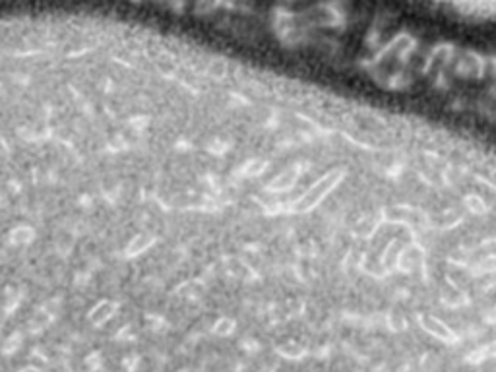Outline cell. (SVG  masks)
<instances>
[{
  "label": "cell",
  "mask_w": 496,
  "mask_h": 372,
  "mask_svg": "<svg viewBox=\"0 0 496 372\" xmlns=\"http://www.w3.org/2000/svg\"><path fill=\"white\" fill-rule=\"evenodd\" d=\"M33 239H35V233H33V229H29V227H18V229H14L12 235H10V242L16 244V246L29 244Z\"/></svg>",
  "instance_id": "obj_2"
},
{
  "label": "cell",
  "mask_w": 496,
  "mask_h": 372,
  "mask_svg": "<svg viewBox=\"0 0 496 372\" xmlns=\"http://www.w3.org/2000/svg\"><path fill=\"white\" fill-rule=\"evenodd\" d=\"M151 242H153V239H151L149 235H138V237H134L132 242L128 244V250H126V252L130 254V256H138V254L144 252L146 248H149Z\"/></svg>",
  "instance_id": "obj_3"
},
{
  "label": "cell",
  "mask_w": 496,
  "mask_h": 372,
  "mask_svg": "<svg viewBox=\"0 0 496 372\" xmlns=\"http://www.w3.org/2000/svg\"><path fill=\"white\" fill-rule=\"evenodd\" d=\"M115 310H117V305H115V303H111V301H103V303H99V305L91 310L89 318H91L93 324H103L105 320H109L113 314H115Z\"/></svg>",
  "instance_id": "obj_1"
},
{
  "label": "cell",
  "mask_w": 496,
  "mask_h": 372,
  "mask_svg": "<svg viewBox=\"0 0 496 372\" xmlns=\"http://www.w3.org/2000/svg\"><path fill=\"white\" fill-rule=\"evenodd\" d=\"M264 167H266L264 161H250V163L244 167V174H246V176H254V174L262 173Z\"/></svg>",
  "instance_id": "obj_4"
}]
</instances>
